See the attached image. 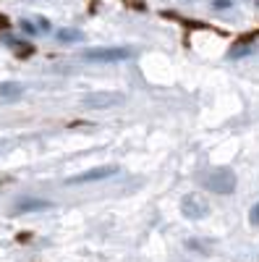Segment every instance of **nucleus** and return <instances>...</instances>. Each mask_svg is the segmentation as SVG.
I'll return each instance as SVG.
<instances>
[{
  "label": "nucleus",
  "mask_w": 259,
  "mask_h": 262,
  "mask_svg": "<svg viewBox=\"0 0 259 262\" xmlns=\"http://www.w3.org/2000/svg\"><path fill=\"white\" fill-rule=\"evenodd\" d=\"M21 29H24L27 34H48L50 32V21L48 18H24L21 21Z\"/></svg>",
  "instance_id": "obj_6"
},
{
  "label": "nucleus",
  "mask_w": 259,
  "mask_h": 262,
  "mask_svg": "<svg viewBox=\"0 0 259 262\" xmlns=\"http://www.w3.org/2000/svg\"><path fill=\"white\" fill-rule=\"evenodd\" d=\"M121 168L118 165H100V168H89L86 173H79V176H71L66 184H92V181H105V179H113Z\"/></svg>",
  "instance_id": "obj_4"
},
{
  "label": "nucleus",
  "mask_w": 259,
  "mask_h": 262,
  "mask_svg": "<svg viewBox=\"0 0 259 262\" xmlns=\"http://www.w3.org/2000/svg\"><path fill=\"white\" fill-rule=\"evenodd\" d=\"M81 55L89 63H118V60H128L134 55V50L131 48H89Z\"/></svg>",
  "instance_id": "obj_1"
},
{
  "label": "nucleus",
  "mask_w": 259,
  "mask_h": 262,
  "mask_svg": "<svg viewBox=\"0 0 259 262\" xmlns=\"http://www.w3.org/2000/svg\"><path fill=\"white\" fill-rule=\"evenodd\" d=\"M53 207V202L48 200H34V196H24V200H18L13 205V212L16 215H24V212H39V210H48Z\"/></svg>",
  "instance_id": "obj_5"
},
{
  "label": "nucleus",
  "mask_w": 259,
  "mask_h": 262,
  "mask_svg": "<svg viewBox=\"0 0 259 262\" xmlns=\"http://www.w3.org/2000/svg\"><path fill=\"white\" fill-rule=\"evenodd\" d=\"M230 6H233L230 0H212V8H218V11L220 8H230Z\"/></svg>",
  "instance_id": "obj_12"
},
{
  "label": "nucleus",
  "mask_w": 259,
  "mask_h": 262,
  "mask_svg": "<svg viewBox=\"0 0 259 262\" xmlns=\"http://www.w3.org/2000/svg\"><path fill=\"white\" fill-rule=\"evenodd\" d=\"M0 95H3V97H18L21 95V86L18 84H0Z\"/></svg>",
  "instance_id": "obj_10"
},
{
  "label": "nucleus",
  "mask_w": 259,
  "mask_h": 262,
  "mask_svg": "<svg viewBox=\"0 0 259 262\" xmlns=\"http://www.w3.org/2000/svg\"><path fill=\"white\" fill-rule=\"evenodd\" d=\"M181 212L189 217V221H202V217L209 212V205L202 194H186L181 200Z\"/></svg>",
  "instance_id": "obj_3"
},
{
  "label": "nucleus",
  "mask_w": 259,
  "mask_h": 262,
  "mask_svg": "<svg viewBox=\"0 0 259 262\" xmlns=\"http://www.w3.org/2000/svg\"><path fill=\"white\" fill-rule=\"evenodd\" d=\"M89 105H97V107H110L115 102H121V95H95V97H86Z\"/></svg>",
  "instance_id": "obj_7"
},
{
  "label": "nucleus",
  "mask_w": 259,
  "mask_h": 262,
  "mask_svg": "<svg viewBox=\"0 0 259 262\" xmlns=\"http://www.w3.org/2000/svg\"><path fill=\"white\" fill-rule=\"evenodd\" d=\"M249 221H251V226H259V202L251 207V212H249Z\"/></svg>",
  "instance_id": "obj_11"
},
{
  "label": "nucleus",
  "mask_w": 259,
  "mask_h": 262,
  "mask_svg": "<svg viewBox=\"0 0 259 262\" xmlns=\"http://www.w3.org/2000/svg\"><path fill=\"white\" fill-rule=\"evenodd\" d=\"M254 42H239V48H233L230 50V58H241V55H249V53H254Z\"/></svg>",
  "instance_id": "obj_9"
},
{
  "label": "nucleus",
  "mask_w": 259,
  "mask_h": 262,
  "mask_svg": "<svg viewBox=\"0 0 259 262\" xmlns=\"http://www.w3.org/2000/svg\"><path fill=\"white\" fill-rule=\"evenodd\" d=\"M236 184H239V179H236V173H233L230 168L212 170L209 176H207V181H204V186H207L209 191H218V194H230V191L236 189Z\"/></svg>",
  "instance_id": "obj_2"
},
{
  "label": "nucleus",
  "mask_w": 259,
  "mask_h": 262,
  "mask_svg": "<svg viewBox=\"0 0 259 262\" xmlns=\"http://www.w3.org/2000/svg\"><path fill=\"white\" fill-rule=\"evenodd\" d=\"M55 37H58L60 42H81V39H84V34H81L79 29H58Z\"/></svg>",
  "instance_id": "obj_8"
}]
</instances>
